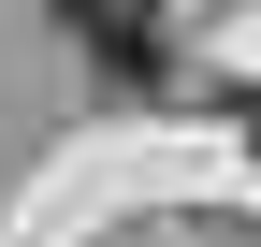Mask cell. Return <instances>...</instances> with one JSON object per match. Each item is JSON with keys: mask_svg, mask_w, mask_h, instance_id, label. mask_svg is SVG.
<instances>
[{"mask_svg": "<svg viewBox=\"0 0 261 247\" xmlns=\"http://www.w3.org/2000/svg\"><path fill=\"white\" fill-rule=\"evenodd\" d=\"M44 15L73 29L116 87H160V0H44Z\"/></svg>", "mask_w": 261, "mask_h": 247, "instance_id": "1", "label": "cell"}]
</instances>
